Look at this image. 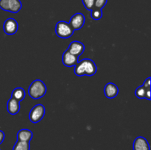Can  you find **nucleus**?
Masks as SVG:
<instances>
[{"label": "nucleus", "instance_id": "nucleus-8", "mask_svg": "<svg viewBox=\"0 0 151 150\" xmlns=\"http://www.w3.org/2000/svg\"><path fill=\"white\" fill-rule=\"evenodd\" d=\"M78 62V57L72 54L67 49L63 52L62 55V63L66 67L75 66Z\"/></svg>", "mask_w": 151, "mask_h": 150}, {"label": "nucleus", "instance_id": "nucleus-4", "mask_svg": "<svg viewBox=\"0 0 151 150\" xmlns=\"http://www.w3.org/2000/svg\"><path fill=\"white\" fill-rule=\"evenodd\" d=\"M45 115V107L43 104H38L31 109L29 119L32 124H37L42 120Z\"/></svg>", "mask_w": 151, "mask_h": 150}, {"label": "nucleus", "instance_id": "nucleus-17", "mask_svg": "<svg viewBox=\"0 0 151 150\" xmlns=\"http://www.w3.org/2000/svg\"><path fill=\"white\" fill-rule=\"evenodd\" d=\"M147 90L150 89H146V88H145L142 85L139 86L138 88H137V90L135 91L136 96L139 99H145V98L146 92H147Z\"/></svg>", "mask_w": 151, "mask_h": 150}, {"label": "nucleus", "instance_id": "nucleus-18", "mask_svg": "<svg viewBox=\"0 0 151 150\" xmlns=\"http://www.w3.org/2000/svg\"><path fill=\"white\" fill-rule=\"evenodd\" d=\"M94 1L95 0H82V2L86 9L91 11L94 8Z\"/></svg>", "mask_w": 151, "mask_h": 150}, {"label": "nucleus", "instance_id": "nucleus-9", "mask_svg": "<svg viewBox=\"0 0 151 150\" xmlns=\"http://www.w3.org/2000/svg\"><path fill=\"white\" fill-rule=\"evenodd\" d=\"M134 150H150V145L145 138L142 136H139L134 140L133 144Z\"/></svg>", "mask_w": 151, "mask_h": 150}, {"label": "nucleus", "instance_id": "nucleus-1", "mask_svg": "<svg viewBox=\"0 0 151 150\" xmlns=\"http://www.w3.org/2000/svg\"><path fill=\"white\" fill-rule=\"evenodd\" d=\"M97 68L94 60L89 58L83 59L75 66L74 72L78 76H94L97 73Z\"/></svg>", "mask_w": 151, "mask_h": 150}, {"label": "nucleus", "instance_id": "nucleus-3", "mask_svg": "<svg viewBox=\"0 0 151 150\" xmlns=\"http://www.w3.org/2000/svg\"><path fill=\"white\" fill-rule=\"evenodd\" d=\"M55 34L59 38L66 39L72 36L74 33V30L70 26L69 23L65 21H60L55 25Z\"/></svg>", "mask_w": 151, "mask_h": 150}, {"label": "nucleus", "instance_id": "nucleus-20", "mask_svg": "<svg viewBox=\"0 0 151 150\" xmlns=\"http://www.w3.org/2000/svg\"><path fill=\"white\" fill-rule=\"evenodd\" d=\"M150 80H151V78L148 77L145 80L144 83H143L142 86L144 87L146 89H150Z\"/></svg>", "mask_w": 151, "mask_h": 150}, {"label": "nucleus", "instance_id": "nucleus-10", "mask_svg": "<svg viewBox=\"0 0 151 150\" xmlns=\"http://www.w3.org/2000/svg\"><path fill=\"white\" fill-rule=\"evenodd\" d=\"M104 94L108 99H113L119 94V88L116 84L109 82L104 88Z\"/></svg>", "mask_w": 151, "mask_h": 150}, {"label": "nucleus", "instance_id": "nucleus-19", "mask_svg": "<svg viewBox=\"0 0 151 150\" xmlns=\"http://www.w3.org/2000/svg\"><path fill=\"white\" fill-rule=\"evenodd\" d=\"M108 0H95L94 1V8L97 9H103L107 4Z\"/></svg>", "mask_w": 151, "mask_h": 150}, {"label": "nucleus", "instance_id": "nucleus-5", "mask_svg": "<svg viewBox=\"0 0 151 150\" xmlns=\"http://www.w3.org/2000/svg\"><path fill=\"white\" fill-rule=\"evenodd\" d=\"M85 16L83 13H77L71 17L69 23L70 26H72V29H73V30L76 31L79 30L83 26L84 24H85Z\"/></svg>", "mask_w": 151, "mask_h": 150}, {"label": "nucleus", "instance_id": "nucleus-6", "mask_svg": "<svg viewBox=\"0 0 151 150\" xmlns=\"http://www.w3.org/2000/svg\"><path fill=\"white\" fill-rule=\"evenodd\" d=\"M3 29L6 35H12L16 34L19 29V24L16 19L13 18H9L6 19L3 24Z\"/></svg>", "mask_w": 151, "mask_h": 150}, {"label": "nucleus", "instance_id": "nucleus-13", "mask_svg": "<svg viewBox=\"0 0 151 150\" xmlns=\"http://www.w3.org/2000/svg\"><path fill=\"white\" fill-rule=\"evenodd\" d=\"M8 12L13 13H17L21 10L22 4L20 0H7Z\"/></svg>", "mask_w": 151, "mask_h": 150}, {"label": "nucleus", "instance_id": "nucleus-12", "mask_svg": "<svg viewBox=\"0 0 151 150\" xmlns=\"http://www.w3.org/2000/svg\"><path fill=\"white\" fill-rule=\"evenodd\" d=\"M32 138V132L30 129H22L17 132V141L30 142Z\"/></svg>", "mask_w": 151, "mask_h": 150}, {"label": "nucleus", "instance_id": "nucleus-22", "mask_svg": "<svg viewBox=\"0 0 151 150\" xmlns=\"http://www.w3.org/2000/svg\"><path fill=\"white\" fill-rule=\"evenodd\" d=\"M0 150H1V149H0Z\"/></svg>", "mask_w": 151, "mask_h": 150}, {"label": "nucleus", "instance_id": "nucleus-15", "mask_svg": "<svg viewBox=\"0 0 151 150\" xmlns=\"http://www.w3.org/2000/svg\"><path fill=\"white\" fill-rule=\"evenodd\" d=\"M13 150H30L29 142L17 141L13 147Z\"/></svg>", "mask_w": 151, "mask_h": 150}, {"label": "nucleus", "instance_id": "nucleus-7", "mask_svg": "<svg viewBox=\"0 0 151 150\" xmlns=\"http://www.w3.org/2000/svg\"><path fill=\"white\" fill-rule=\"evenodd\" d=\"M67 50L74 55L79 57L83 53L85 50V46L81 41H74L70 43Z\"/></svg>", "mask_w": 151, "mask_h": 150}, {"label": "nucleus", "instance_id": "nucleus-16", "mask_svg": "<svg viewBox=\"0 0 151 150\" xmlns=\"http://www.w3.org/2000/svg\"><path fill=\"white\" fill-rule=\"evenodd\" d=\"M91 18L94 20L98 21L101 19L103 17V11L101 9H97V8H93L91 10Z\"/></svg>", "mask_w": 151, "mask_h": 150}, {"label": "nucleus", "instance_id": "nucleus-11", "mask_svg": "<svg viewBox=\"0 0 151 150\" xmlns=\"http://www.w3.org/2000/svg\"><path fill=\"white\" fill-rule=\"evenodd\" d=\"M20 101H17L16 99L13 98H10V99L7 101V112L10 113V115H16L20 110Z\"/></svg>", "mask_w": 151, "mask_h": 150}, {"label": "nucleus", "instance_id": "nucleus-2", "mask_svg": "<svg viewBox=\"0 0 151 150\" xmlns=\"http://www.w3.org/2000/svg\"><path fill=\"white\" fill-rule=\"evenodd\" d=\"M47 94V86L41 79H35L29 85L28 94L33 99H39Z\"/></svg>", "mask_w": 151, "mask_h": 150}, {"label": "nucleus", "instance_id": "nucleus-14", "mask_svg": "<svg viewBox=\"0 0 151 150\" xmlns=\"http://www.w3.org/2000/svg\"><path fill=\"white\" fill-rule=\"evenodd\" d=\"M25 95H26V93H25L24 89L23 88H21V87H18V88H14L13 90L11 97L16 99L17 101H21L25 98Z\"/></svg>", "mask_w": 151, "mask_h": 150}, {"label": "nucleus", "instance_id": "nucleus-21", "mask_svg": "<svg viewBox=\"0 0 151 150\" xmlns=\"http://www.w3.org/2000/svg\"><path fill=\"white\" fill-rule=\"evenodd\" d=\"M4 138H5L4 132L2 130H0V144H2L4 140Z\"/></svg>", "mask_w": 151, "mask_h": 150}]
</instances>
